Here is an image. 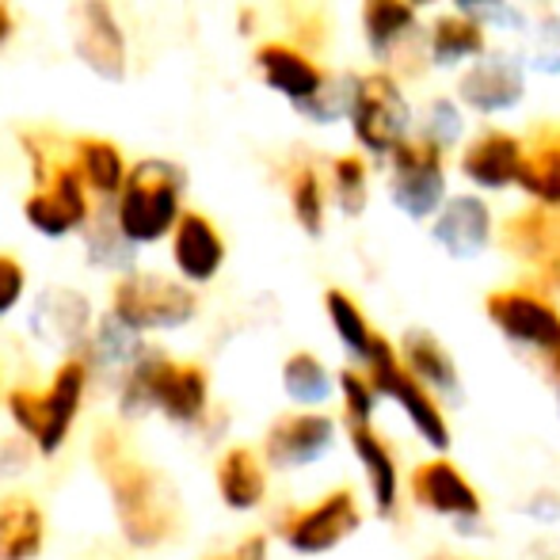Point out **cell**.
Here are the masks:
<instances>
[{
    "label": "cell",
    "instance_id": "obj_13",
    "mask_svg": "<svg viewBox=\"0 0 560 560\" xmlns=\"http://www.w3.org/2000/svg\"><path fill=\"white\" fill-rule=\"evenodd\" d=\"M336 443V420L328 412H290L271 423L264 439V454L275 469H305L320 462Z\"/></svg>",
    "mask_w": 560,
    "mask_h": 560
},
{
    "label": "cell",
    "instance_id": "obj_41",
    "mask_svg": "<svg viewBox=\"0 0 560 560\" xmlns=\"http://www.w3.org/2000/svg\"><path fill=\"white\" fill-rule=\"evenodd\" d=\"M546 279H549V287H553L557 294H560V252L546 264Z\"/></svg>",
    "mask_w": 560,
    "mask_h": 560
},
{
    "label": "cell",
    "instance_id": "obj_30",
    "mask_svg": "<svg viewBox=\"0 0 560 560\" xmlns=\"http://www.w3.org/2000/svg\"><path fill=\"white\" fill-rule=\"evenodd\" d=\"M77 168H81L84 184L100 195H115L126 187V161L122 153L112 145V141H100V138H89L77 145Z\"/></svg>",
    "mask_w": 560,
    "mask_h": 560
},
{
    "label": "cell",
    "instance_id": "obj_12",
    "mask_svg": "<svg viewBox=\"0 0 560 560\" xmlns=\"http://www.w3.org/2000/svg\"><path fill=\"white\" fill-rule=\"evenodd\" d=\"M526 100V69L515 54L488 50L457 77V104L477 115H503L515 112Z\"/></svg>",
    "mask_w": 560,
    "mask_h": 560
},
{
    "label": "cell",
    "instance_id": "obj_44",
    "mask_svg": "<svg viewBox=\"0 0 560 560\" xmlns=\"http://www.w3.org/2000/svg\"><path fill=\"white\" fill-rule=\"evenodd\" d=\"M557 412H560V397H557Z\"/></svg>",
    "mask_w": 560,
    "mask_h": 560
},
{
    "label": "cell",
    "instance_id": "obj_34",
    "mask_svg": "<svg viewBox=\"0 0 560 560\" xmlns=\"http://www.w3.org/2000/svg\"><path fill=\"white\" fill-rule=\"evenodd\" d=\"M465 133V115L462 107L454 104V100H431L428 112L420 118V138L431 141V145H439L446 153V149H454L457 141H462Z\"/></svg>",
    "mask_w": 560,
    "mask_h": 560
},
{
    "label": "cell",
    "instance_id": "obj_18",
    "mask_svg": "<svg viewBox=\"0 0 560 560\" xmlns=\"http://www.w3.org/2000/svg\"><path fill=\"white\" fill-rule=\"evenodd\" d=\"M256 66H259V73H264L267 89L279 92V96H287L294 107L313 104V100H317L320 92H325V84H328L325 69H320L317 61L305 58L302 50L287 46V43L259 46Z\"/></svg>",
    "mask_w": 560,
    "mask_h": 560
},
{
    "label": "cell",
    "instance_id": "obj_5",
    "mask_svg": "<svg viewBox=\"0 0 560 560\" xmlns=\"http://www.w3.org/2000/svg\"><path fill=\"white\" fill-rule=\"evenodd\" d=\"M351 133L370 156L389 161L400 145L408 141L412 130V104H408L405 89L397 84V77L389 73H366L359 77L351 104Z\"/></svg>",
    "mask_w": 560,
    "mask_h": 560
},
{
    "label": "cell",
    "instance_id": "obj_29",
    "mask_svg": "<svg viewBox=\"0 0 560 560\" xmlns=\"http://www.w3.org/2000/svg\"><path fill=\"white\" fill-rule=\"evenodd\" d=\"M282 389L294 405L317 412V405H328V397L336 393V377L328 374V366L313 351H298L282 366Z\"/></svg>",
    "mask_w": 560,
    "mask_h": 560
},
{
    "label": "cell",
    "instance_id": "obj_37",
    "mask_svg": "<svg viewBox=\"0 0 560 560\" xmlns=\"http://www.w3.org/2000/svg\"><path fill=\"white\" fill-rule=\"evenodd\" d=\"M526 515L541 518V523H553V518H560V492H538L530 500V508H526Z\"/></svg>",
    "mask_w": 560,
    "mask_h": 560
},
{
    "label": "cell",
    "instance_id": "obj_7",
    "mask_svg": "<svg viewBox=\"0 0 560 560\" xmlns=\"http://www.w3.org/2000/svg\"><path fill=\"white\" fill-rule=\"evenodd\" d=\"M389 199L412 222H435L446 207V153L423 138H408L389 156Z\"/></svg>",
    "mask_w": 560,
    "mask_h": 560
},
{
    "label": "cell",
    "instance_id": "obj_1",
    "mask_svg": "<svg viewBox=\"0 0 560 560\" xmlns=\"http://www.w3.org/2000/svg\"><path fill=\"white\" fill-rule=\"evenodd\" d=\"M96 465L100 477L107 480L126 541L138 549H153L168 541L179 518V503L168 480L153 465L141 462L118 431H104L96 439Z\"/></svg>",
    "mask_w": 560,
    "mask_h": 560
},
{
    "label": "cell",
    "instance_id": "obj_43",
    "mask_svg": "<svg viewBox=\"0 0 560 560\" xmlns=\"http://www.w3.org/2000/svg\"><path fill=\"white\" fill-rule=\"evenodd\" d=\"M412 8H428V4H435V0H408Z\"/></svg>",
    "mask_w": 560,
    "mask_h": 560
},
{
    "label": "cell",
    "instance_id": "obj_40",
    "mask_svg": "<svg viewBox=\"0 0 560 560\" xmlns=\"http://www.w3.org/2000/svg\"><path fill=\"white\" fill-rule=\"evenodd\" d=\"M546 370H549V382H553V389H557V397H560V343L553 347V351L546 354Z\"/></svg>",
    "mask_w": 560,
    "mask_h": 560
},
{
    "label": "cell",
    "instance_id": "obj_36",
    "mask_svg": "<svg viewBox=\"0 0 560 560\" xmlns=\"http://www.w3.org/2000/svg\"><path fill=\"white\" fill-rule=\"evenodd\" d=\"M23 287H27V275H23V267L15 264L12 256H4V252H0V317H4L8 310H15V302L23 298Z\"/></svg>",
    "mask_w": 560,
    "mask_h": 560
},
{
    "label": "cell",
    "instance_id": "obj_33",
    "mask_svg": "<svg viewBox=\"0 0 560 560\" xmlns=\"http://www.w3.org/2000/svg\"><path fill=\"white\" fill-rule=\"evenodd\" d=\"M290 207H294V218L305 233H325V184H320V176L313 168L294 172V179H290Z\"/></svg>",
    "mask_w": 560,
    "mask_h": 560
},
{
    "label": "cell",
    "instance_id": "obj_19",
    "mask_svg": "<svg viewBox=\"0 0 560 560\" xmlns=\"http://www.w3.org/2000/svg\"><path fill=\"white\" fill-rule=\"evenodd\" d=\"M351 450L362 465V477H366V492L374 503L377 518H397L400 511V465L393 446L377 435L374 428H351Z\"/></svg>",
    "mask_w": 560,
    "mask_h": 560
},
{
    "label": "cell",
    "instance_id": "obj_20",
    "mask_svg": "<svg viewBox=\"0 0 560 560\" xmlns=\"http://www.w3.org/2000/svg\"><path fill=\"white\" fill-rule=\"evenodd\" d=\"M400 362L420 385H428L435 397H457L462 393V374H457L454 354L446 351V343L428 328H408L400 336Z\"/></svg>",
    "mask_w": 560,
    "mask_h": 560
},
{
    "label": "cell",
    "instance_id": "obj_16",
    "mask_svg": "<svg viewBox=\"0 0 560 560\" xmlns=\"http://www.w3.org/2000/svg\"><path fill=\"white\" fill-rule=\"evenodd\" d=\"M495 236V218L480 195H454L439 218L431 222V241L446 252L450 259H477L488 252Z\"/></svg>",
    "mask_w": 560,
    "mask_h": 560
},
{
    "label": "cell",
    "instance_id": "obj_31",
    "mask_svg": "<svg viewBox=\"0 0 560 560\" xmlns=\"http://www.w3.org/2000/svg\"><path fill=\"white\" fill-rule=\"evenodd\" d=\"M332 195L347 218H359L370 199V168L359 153H343L332 161Z\"/></svg>",
    "mask_w": 560,
    "mask_h": 560
},
{
    "label": "cell",
    "instance_id": "obj_25",
    "mask_svg": "<svg viewBox=\"0 0 560 560\" xmlns=\"http://www.w3.org/2000/svg\"><path fill=\"white\" fill-rule=\"evenodd\" d=\"M416 31V8L408 0H362V38L374 58H393Z\"/></svg>",
    "mask_w": 560,
    "mask_h": 560
},
{
    "label": "cell",
    "instance_id": "obj_28",
    "mask_svg": "<svg viewBox=\"0 0 560 560\" xmlns=\"http://www.w3.org/2000/svg\"><path fill=\"white\" fill-rule=\"evenodd\" d=\"M325 313H328V325H332L339 347H343V351L351 354L359 366H366L370 351H374V343H377V336H382V332H377V328L366 320L362 305L354 302L347 290L332 287L325 294Z\"/></svg>",
    "mask_w": 560,
    "mask_h": 560
},
{
    "label": "cell",
    "instance_id": "obj_42",
    "mask_svg": "<svg viewBox=\"0 0 560 560\" xmlns=\"http://www.w3.org/2000/svg\"><path fill=\"white\" fill-rule=\"evenodd\" d=\"M8 31H12V15H8V8L0 4V43L8 38Z\"/></svg>",
    "mask_w": 560,
    "mask_h": 560
},
{
    "label": "cell",
    "instance_id": "obj_26",
    "mask_svg": "<svg viewBox=\"0 0 560 560\" xmlns=\"http://www.w3.org/2000/svg\"><path fill=\"white\" fill-rule=\"evenodd\" d=\"M503 244H508L518 259L549 264L560 252V218L546 207L523 210V214H515L503 225Z\"/></svg>",
    "mask_w": 560,
    "mask_h": 560
},
{
    "label": "cell",
    "instance_id": "obj_24",
    "mask_svg": "<svg viewBox=\"0 0 560 560\" xmlns=\"http://www.w3.org/2000/svg\"><path fill=\"white\" fill-rule=\"evenodd\" d=\"M218 495L229 511H256L267 495V469L256 450L233 446L218 462Z\"/></svg>",
    "mask_w": 560,
    "mask_h": 560
},
{
    "label": "cell",
    "instance_id": "obj_3",
    "mask_svg": "<svg viewBox=\"0 0 560 560\" xmlns=\"http://www.w3.org/2000/svg\"><path fill=\"white\" fill-rule=\"evenodd\" d=\"M84 389H89V366L81 359H69L54 374L46 393H31V389L8 393V416H12L15 428L43 450V454H54V450H61V443H66L69 428H73L77 412H81Z\"/></svg>",
    "mask_w": 560,
    "mask_h": 560
},
{
    "label": "cell",
    "instance_id": "obj_2",
    "mask_svg": "<svg viewBox=\"0 0 560 560\" xmlns=\"http://www.w3.org/2000/svg\"><path fill=\"white\" fill-rule=\"evenodd\" d=\"M184 176L168 161H141L118 195V233L133 244H153L179 225Z\"/></svg>",
    "mask_w": 560,
    "mask_h": 560
},
{
    "label": "cell",
    "instance_id": "obj_39",
    "mask_svg": "<svg viewBox=\"0 0 560 560\" xmlns=\"http://www.w3.org/2000/svg\"><path fill=\"white\" fill-rule=\"evenodd\" d=\"M457 8H462L465 15H472V12H495V8H503L508 0H454Z\"/></svg>",
    "mask_w": 560,
    "mask_h": 560
},
{
    "label": "cell",
    "instance_id": "obj_38",
    "mask_svg": "<svg viewBox=\"0 0 560 560\" xmlns=\"http://www.w3.org/2000/svg\"><path fill=\"white\" fill-rule=\"evenodd\" d=\"M267 538L264 534H248V538L241 541V546L233 549L229 557H218V560H267Z\"/></svg>",
    "mask_w": 560,
    "mask_h": 560
},
{
    "label": "cell",
    "instance_id": "obj_14",
    "mask_svg": "<svg viewBox=\"0 0 560 560\" xmlns=\"http://www.w3.org/2000/svg\"><path fill=\"white\" fill-rule=\"evenodd\" d=\"M73 46L77 58L104 81H122L126 73V43L118 31L115 12L107 0H81L73 12Z\"/></svg>",
    "mask_w": 560,
    "mask_h": 560
},
{
    "label": "cell",
    "instance_id": "obj_15",
    "mask_svg": "<svg viewBox=\"0 0 560 560\" xmlns=\"http://www.w3.org/2000/svg\"><path fill=\"white\" fill-rule=\"evenodd\" d=\"M23 214L46 236H66L69 229L84 225L89 199H84L81 168H54L50 176H38V191L27 199Z\"/></svg>",
    "mask_w": 560,
    "mask_h": 560
},
{
    "label": "cell",
    "instance_id": "obj_9",
    "mask_svg": "<svg viewBox=\"0 0 560 560\" xmlns=\"http://www.w3.org/2000/svg\"><path fill=\"white\" fill-rule=\"evenodd\" d=\"M485 313L508 343L546 359L560 343V310L534 287L495 290L485 298Z\"/></svg>",
    "mask_w": 560,
    "mask_h": 560
},
{
    "label": "cell",
    "instance_id": "obj_4",
    "mask_svg": "<svg viewBox=\"0 0 560 560\" xmlns=\"http://www.w3.org/2000/svg\"><path fill=\"white\" fill-rule=\"evenodd\" d=\"M362 370H366V377L374 382L377 397L389 400V405H397L400 416L412 423L416 435L435 450V457H443L450 450V443H454V435H450V420H446V412H443V405H439L435 393H431L428 385H420L405 370L397 343H389L385 336H377L374 351H370V359Z\"/></svg>",
    "mask_w": 560,
    "mask_h": 560
},
{
    "label": "cell",
    "instance_id": "obj_10",
    "mask_svg": "<svg viewBox=\"0 0 560 560\" xmlns=\"http://www.w3.org/2000/svg\"><path fill=\"white\" fill-rule=\"evenodd\" d=\"M359 526H362V508L354 500V492L351 488H332L313 508L294 511L282 523V541L298 557H325L343 546L347 538H354Z\"/></svg>",
    "mask_w": 560,
    "mask_h": 560
},
{
    "label": "cell",
    "instance_id": "obj_27",
    "mask_svg": "<svg viewBox=\"0 0 560 560\" xmlns=\"http://www.w3.org/2000/svg\"><path fill=\"white\" fill-rule=\"evenodd\" d=\"M518 191L530 195L538 207L560 214V130L541 133L526 145V164L518 176Z\"/></svg>",
    "mask_w": 560,
    "mask_h": 560
},
{
    "label": "cell",
    "instance_id": "obj_32",
    "mask_svg": "<svg viewBox=\"0 0 560 560\" xmlns=\"http://www.w3.org/2000/svg\"><path fill=\"white\" fill-rule=\"evenodd\" d=\"M339 400H343V420L347 431L351 428H374V412H377V389L366 377V370H343L336 377Z\"/></svg>",
    "mask_w": 560,
    "mask_h": 560
},
{
    "label": "cell",
    "instance_id": "obj_23",
    "mask_svg": "<svg viewBox=\"0 0 560 560\" xmlns=\"http://www.w3.org/2000/svg\"><path fill=\"white\" fill-rule=\"evenodd\" d=\"M46 541V518L23 492L0 495V560H35Z\"/></svg>",
    "mask_w": 560,
    "mask_h": 560
},
{
    "label": "cell",
    "instance_id": "obj_11",
    "mask_svg": "<svg viewBox=\"0 0 560 560\" xmlns=\"http://www.w3.org/2000/svg\"><path fill=\"white\" fill-rule=\"evenodd\" d=\"M408 492L412 503L439 518H450L457 530H477L485 518V500H480L477 485L457 469L450 457H431L420 462L408 477Z\"/></svg>",
    "mask_w": 560,
    "mask_h": 560
},
{
    "label": "cell",
    "instance_id": "obj_35",
    "mask_svg": "<svg viewBox=\"0 0 560 560\" xmlns=\"http://www.w3.org/2000/svg\"><path fill=\"white\" fill-rule=\"evenodd\" d=\"M526 61H530V69H538V73H546V77L560 73V15H546V20L538 23Z\"/></svg>",
    "mask_w": 560,
    "mask_h": 560
},
{
    "label": "cell",
    "instance_id": "obj_6",
    "mask_svg": "<svg viewBox=\"0 0 560 560\" xmlns=\"http://www.w3.org/2000/svg\"><path fill=\"white\" fill-rule=\"evenodd\" d=\"M153 405L168 420L195 423L202 420L210 405V377L195 362H172V359H149L130 374L126 385V408Z\"/></svg>",
    "mask_w": 560,
    "mask_h": 560
},
{
    "label": "cell",
    "instance_id": "obj_21",
    "mask_svg": "<svg viewBox=\"0 0 560 560\" xmlns=\"http://www.w3.org/2000/svg\"><path fill=\"white\" fill-rule=\"evenodd\" d=\"M172 259H176L179 275L187 282H210L225 264V241L218 236L210 218L184 214L176 225V236H172Z\"/></svg>",
    "mask_w": 560,
    "mask_h": 560
},
{
    "label": "cell",
    "instance_id": "obj_8",
    "mask_svg": "<svg viewBox=\"0 0 560 560\" xmlns=\"http://www.w3.org/2000/svg\"><path fill=\"white\" fill-rule=\"evenodd\" d=\"M112 310L126 328L149 332V328L187 325L199 310V298L161 275H126L112 294Z\"/></svg>",
    "mask_w": 560,
    "mask_h": 560
},
{
    "label": "cell",
    "instance_id": "obj_17",
    "mask_svg": "<svg viewBox=\"0 0 560 560\" xmlns=\"http://www.w3.org/2000/svg\"><path fill=\"white\" fill-rule=\"evenodd\" d=\"M526 164V141L508 130H485L465 145L462 176L480 191H508L518 187Z\"/></svg>",
    "mask_w": 560,
    "mask_h": 560
},
{
    "label": "cell",
    "instance_id": "obj_22",
    "mask_svg": "<svg viewBox=\"0 0 560 560\" xmlns=\"http://www.w3.org/2000/svg\"><path fill=\"white\" fill-rule=\"evenodd\" d=\"M488 54V31L480 15H439L428 31V58L431 66L450 69L477 61Z\"/></svg>",
    "mask_w": 560,
    "mask_h": 560
}]
</instances>
